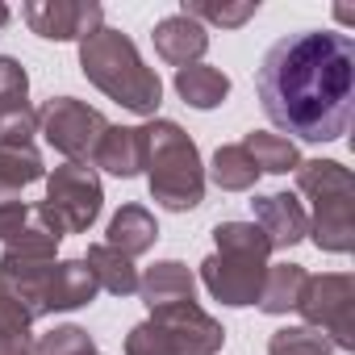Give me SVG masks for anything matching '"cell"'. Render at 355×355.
Returning a JSON list of instances; mask_svg holds the SVG:
<instances>
[{
    "label": "cell",
    "instance_id": "cell-27",
    "mask_svg": "<svg viewBox=\"0 0 355 355\" xmlns=\"http://www.w3.org/2000/svg\"><path fill=\"white\" fill-rule=\"evenodd\" d=\"M30 326H34L30 309L0 288V338H30Z\"/></svg>",
    "mask_w": 355,
    "mask_h": 355
},
{
    "label": "cell",
    "instance_id": "cell-1",
    "mask_svg": "<svg viewBox=\"0 0 355 355\" xmlns=\"http://www.w3.org/2000/svg\"><path fill=\"white\" fill-rule=\"evenodd\" d=\"M255 92L276 130L301 142H338L355 109V42L334 30L288 34L263 55Z\"/></svg>",
    "mask_w": 355,
    "mask_h": 355
},
{
    "label": "cell",
    "instance_id": "cell-9",
    "mask_svg": "<svg viewBox=\"0 0 355 355\" xmlns=\"http://www.w3.org/2000/svg\"><path fill=\"white\" fill-rule=\"evenodd\" d=\"M180 355H218L226 343V330L214 313H205L197 301H180V305H163L150 309L146 318Z\"/></svg>",
    "mask_w": 355,
    "mask_h": 355
},
{
    "label": "cell",
    "instance_id": "cell-23",
    "mask_svg": "<svg viewBox=\"0 0 355 355\" xmlns=\"http://www.w3.org/2000/svg\"><path fill=\"white\" fill-rule=\"evenodd\" d=\"M180 13L201 21V26H222V30H239L243 21H251L259 13V0H239V5H209V0H180Z\"/></svg>",
    "mask_w": 355,
    "mask_h": 355
},
{
    "label": "cell",
    "instance_id": "cell-31",
    "mask_svg": "<svg viewBox=\"0 0 355 355\" xmlns=\"http://www.w3.org/2000/svg\"><path fill=\"white\" fill-rule=\"evenodd\" d=\"M0 355H34V334L30 338H0Z\"/></svg>",
    "mask_w": 355,
    "mask_h": 355
},
{
    "label": "cell",
    "instance_id": "cell-25",
    "mask_svg": "<svg viewBox=\"0 0 355 355\" xmlns=\"http://www.w3.org/2000/svg\"><path fill=\"white\" fill-rule=\"evenodd\" d=\"M30 109V76L13 55H0V117Z\"/></svg>",
    "mask_w": 355,
    "mask_h": 355
},
{
    "label": "cell",
    "instance_id": "cell-18",
    "mask_svg": "<svg viewBox=\"0 0 355 355\" xmlns=\"http://www.w3.org/2000/svg\"><path fill=\"white\" fill-rule=\"evenodd\" d=\"M305 280H309V272H305L301 263H268V272H263V288H259V301H255V305H259L263 313L280 318V313L297 309Z\"/></svg>",
    "mask_w": 355,
    "mask_h": 355
},
{
    "label": "cell",
    "instance_id": "cell-5",
    "mask_svg": "<svg viewBox=\"0 0 355 355\" xmlns=\"http://www.w3.org/2000/svg\"><path fill=\"white\" fill-rule=\"evenodd\" d=\"M297 193L309 197V239L318 251L351 255L355 251V175L334 159H301Z\"/></svg>",
    "mask_w": 355,
    "mask_h": 355
},
{
    "label": "cell",
    "instance_id": "cell-2",
    "mask_svg": "<svg viewBox=\"0 0 355 355\" xmlns=\"http://www.w3.org/2000/svg\"><path fill=\"white\" fill-rule=\"evenodd\" d=\"M142 130V171L150 197L171 209V214H189L205 201V167L197 142L167 117H150Z\"/></svg>",
    "mask_w": 355,
    "mask_h": 355
},
{
    "label": "cell",
    "instance_id": "cell-17",
    "mask_svg": "<svg viewBox=\"0 0 355 355\" xmlns=\"http://www.w3.org/2000/svg\"><path fill=\"white\" fill-rule=\"evenodd\" d=\"M175 92H180L184 105L193 109H218L226 96H230V76L209 67V63H193V67H180L175 71Z\"/></svg>",
    "mask_w": 355,
    "mask_h": 355
},
{
    "label": "cell",
    "instance_id": "cell-3",
    "mask_svg": "<svg viewBox=\"0 0 355 355\" xmlns=\"http://www.w3.org/2000/svg\"><path fill=\"white\" fill-rule=\"evenodd\" d=\"M80 71L88 76L92 88H101L109 101H117L121 109H130L138 117H155V109L163 101L159 76L142 63L134 38L121 30L105 26L92 38H84L80 42Z\"/></svg>",
    "mask_w": 355,
    "mask_h": 355
},
{
    "label": "cell",
    "instance_id": "cell-6",
    "mask_svg": "<svg viewBox=\"0 0 355 355\" xmlns=\"http://www.w3.org/2000/svg\"><path fill=\"white\" fill-rule=\"evenodd\" d=\"M101 209H105V189H101L96 167L63 163L46 175V201L38 205V214L59 234H88Z\"/></svg>",
    "mask_w": 355,
    "mask_h": 355
},
{
    "label": "cell",
    "instance_id": "cell-32",
    "mask_svg": "<svg viewBox=\"0 0 355 355\" xmlns=\"http://www.w3.org/2000/svg\"><path fill=\"white\" fill-rule=\"evenodd\" d=\"M9 201H21V193L9 189V184H0V205H9Z\"/></svg>",
    "mask_w": 355,
    "mask_h": 355
},
{
    "label": "cell",
    "instance_id": "cell-24",
    "mask_svg": "<svg viewBox=\"0 0 355 355\" xmlns=\"http://www.w3.org/2000/svg\"><path fill=\"white\" fill-rule=\"evenodd\" d=\"M268 355H334V343L313 326H284L268 338Z\"/></svg>",
    "mask_w": 355,
    "mask_h": 355
},
{
    "label": "cell",
    "instance_id": "cell-8",
    "mask_svg": "<svg viewBox=\"0 0 355 355\" xmlns=\"http://www.w3.org/2000/svg\"><path fill=\"white\" fill-rule=\"evenodd\" d=\"M105 130H109L105 113L92 109L88 101H76V96H51L38 113V134L67 163H92V150H96Z\"/></svg>",
    "mask_w": 355,
    "mask_h": 355
},
{
    "label": "cell",
    "instance_id": "cell-7",
    "mask_svg": "<svg viewBox=\"0 0 355 355\" xmlns=\"http://www.w3.org/2000/svg\"><path fill=\"white\" fill-rule=\"evenodd\" d=\"M297 313L305 318V326L322 330L334 343V351H355V276L347 272L309 276Z\"/></svg>",
    "mask_w": 355,
    "mask_h": 355
},
{
    "label": "cell",
    "instance_id": "cell-30",
    "mask_svg": "<svg viewBox=\"0 0 355 355\" xmlns=\"http://www.w3.org/2000/svg\"><path fill=\"white\" fill-rule=\"evenodd\" d=\"M30 218V205L26 201H9V205H0V243H9Z\"/></svg>",
    "mask_w": 355,
    "mask_h": 355
},
{
    "label": "cell",
    "instance_id": "cell-28",
    "mask_svg": "<svg viewBox=\"0 0 355 355\" xmlns=\"http://www.w3.org/2000/svg\"><path fill=\"white\" fill-rule=\"evenodd\" d=\"M125 355H180L150 322H138L130 334H125Z\"/></svg>",
    "mask_w": 355,
    "mask_h": 355
},
{
    "label": "cell",
    "instance_id": "cell-20",
    "mask_svg": "<svg viewBox=\"0 0 355 355\" xmlns=\"http://www.w3.org/2000/svg\"><path fill=\"white\" fill-rule=\"evenodd\" d=\"M84 263L92 268L96 288H105V293H113V297H134V293H138V268H134V259H125L121 251L96 243V247H88Z\"/></svg>",
    "mask_w": 355,
    "mask_h": 355
},
{
    "label": "cell",
    "instance_id": "cell-26",
    "mask_svg": "<svg viewBox=\"0 0 355 355\" xmlns=\"http://www.w3.org/2000/svg\"><path fill=\"white\" fill-rule=\"evenodd\" d=\"M34 355H96V343L84 326H55L34 343Z\"/></svg>",
    "mask_w": 355,
    "mask_h": 355
},
{
    "label": "cell",
    "instance_id": "cell-19",
    "mask_svg": "<svg viewBox=\"0 0 355 355\" xmlns=\"http://www.w3.org/2000/svg\"><path fill=\"white\" fill-rule=\"evenodd\" d=\"M239 146L251 155L255 171H268V175H288V171H297V167H301V150H297V142H293V138H284V134L251 130Z\"/></svg>",
    "mask_w": 355,
    "mask_h": 355
},
{
    "label": "cell",
    "instance_id": "cell-16",
    "mask_svg": "<svg viewBox=\"0 0 355 355\" xmlns=\"http://www.w3.org/2000/svg\"><path fill=\"white\" fill-rule=\"evenodd\" d=\"M155 239H159V226H155L150 209H142V205H121V209L113 214V222H109L105 247L121 251L125 259H138V255H146V251L155 247Z\"/></svg>",
    "mask_w": 355,
    "mask_h": 355
},
{
    "label": "cell",
    "instance_id": "cell-21",
    "mask_svg": "<svg viewBox=\"0 0 355 355\" xmlns=\"http://www.w3.org/2000/svg\"><path fill=\"white\" fill-rule=\"evenodd\" d=\"M209 180H214L222 193H251L255 180H259V171H255L251 155H247L239 142H230V146H218V150H214Z\"/></svg>",
    "mask_w": 355,
    "mask_h": 355
},
{
    "label": "cell",
    "instance_id": "cell-4",
    "mask_svg": "<svg viewBox=\"0 0 355 355\" xmlns=\"http://www.w3.org/2000/svg\"><path fill=\"white\" fill-rule=\"evenodd\" d=\"M214 255L201 263V284L222 305H255L268 272V239L255 222H218L214 226Z\"/></svg>",
    "mask_w": 355,
    "mask_h": 355
},
{
    "label": "cell",
    "instance_id": "cell-13",
    "mask_svg": "<svg viewBox=\"0 0 355 355\" xmlns=\"http://www.w3.org/2000/svg\"><path fill=\"white\" fill-rule=\"evenodd\" d=\"M96 301V276L84 259H59L46 276V293H42V309L46 313H71Z\"/></svg>",
    "mask_w": 355,
    "mask_h": 355
},
{
    "label": "cell",
    "instance_id": "cell-11",
    "mask_svg": "<svg viewBox=\"0 0 355 355\" xmlns=\"http://www.w3.org/2000/svg\"><path fill=\"white\" fill-rule=\"evenodd\" d=\"M251 214H255V226L263 230V239H268L272 251H288L301 239H309V214H305V205L293 193L255 197L251 201Z\"/></svg>",
    "mask_w": 355,
    "mask_h": 355
},
{
    "label": "cell",
    "instance_id": "cell-10",
    "mask_svg": "<svg viewBox=\"0 0 355 355\" xmlns=\"http://www.w3.org/2000/svg\"><path fill=\"white\" fill-rule=\"evenodd\" d=\"M21 17L46 42H84L105 30V9L96 0H30Z\"/></svg>",
    "mask_w": 355,
    "mask_h": 355
},
{
    "label": "cell",
    "instance_id": "cell-14",
    "mask_svg": "<svg viewBox=\"0 0 355 355\" xmlns=\"http://www.w3.org/2000/svg\"><path fill=\"white\" fill-rule=\"evenodd\" d=\"M193 293H197V276L180 259H159L155 268H146V276H138V297L146 301V309L193 301Z\"/></svg>",
    "mask_w": 355,
    "mask_h": 355
},
{
    "label": "cell",
    "instance_id": "cell-33",
    "mask_svg": "<svg viewBox=\"0 0 355 355\" xmlns=\"http://www.w3.org/2000/svg\"><path fill=\"white\" fill-rule=\"evenodd\" d=\"M0 26H9V9L5 5H0Z\"/></svg>",
    "mask_w": 355,
    "mask_h": 355
},
{
    "label": "cell",
    "instance_id": "cell-15",
    "mask_svg": "<svg viewBox=\"0 0 355 355\" xmlns=\"http://www.w3.org/2000/svg\"><path fill=\"white\" fill-rule=\"evenodd\" d=\"M92 167L117 175V180H134L142 171V130L138 125H109L92 150Z\"/></svg>",
    "mask_w": 355,
    "mask_h": 355
},
{
    "label": "cell",
    "instance_id": "cell-29",
    "mask_svg": "<svg viewBox=\"0 0 355 355\" xmlns=\"http://www.w3.org/2000/svg\"><path fill=\"white\" fill-rule=\"evenodd\" d=\"M34 134H38V113H34V109H21V113L0 117V142L34 146Z\"/></svg>",
    "mask_w": 355,
    "mask_h": 355
},
{
    "label": "cell",
    "instance_id": "cell-22",
    "mask_svg": "<svg viewBox=\"0 0 355 355\" xmlns=\"http://www.w3.org/2000/svg\"><path fill=\"white\" fill-rule=\"evenodd\" d=\"M46 180V163L38 155V146H17V142H0V184L9 189H26Z\"/></svg>",
    "mask_w": 355,
    "mask_h": 355
},
{
    "label": "cell",
    "instance_id": "cell-12",
    "mask_svg": "<svg viewBox=\"0 0 355 355\" xmlns=\"http://www.w3.org/2000/svg\"><path fill=\"white\" fill-rule=\"evenodd\" d=\"M150 38H155V55H159L163 63H171L175 71H180V67H193V63L209 51V30H205L201 21H193V17H184V13L163 17V21L150 30Z\"/></svg>",
    "mask_w": 355,
    "mask_h": 355
}]
</instances>
